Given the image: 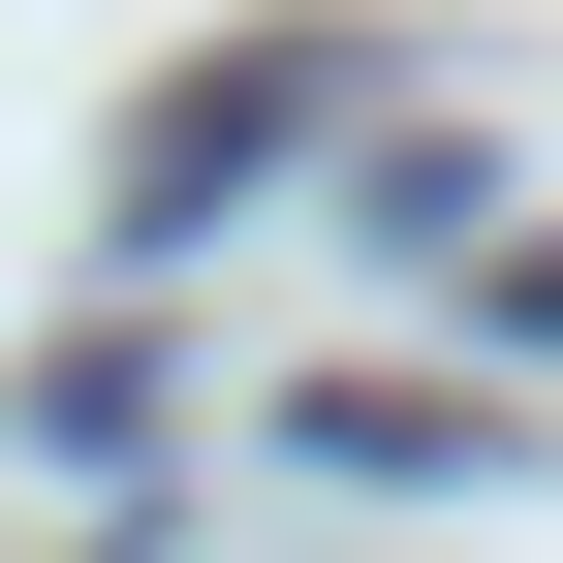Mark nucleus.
I'll return each mask as SVG.
<instances>
[{
	"label": "nucleus",
	"mask_w": 563,
	"mask_h": 563,
	"mask_svg": "<svg viewBox=\"0 0 563 563\" xmlns=\"http://www.w3.org/2000/svg\"><path fill=\"white\" fill-rule=\"evenodd\" d=\"M313 125H344V32H220V63H188L157 125H125V251H220L251 188L313 157Z\"/></svg>",
	"instance_id": "1"
}]
</instances>
